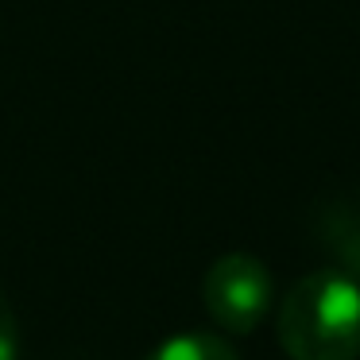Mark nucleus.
Listing matches in <instances>:
<instances>
[{
    "instance_id": "1",
    "label": "nucleus",
    "mask_w": 360,
    "mask_h": 360,
    "mask_svg": "<svg viewBox=\"0 0 360 360\" xmlns=\"http://www.w3.org/2000/svg\"><path fill=\"white\" fill-rule=\"evenodd\" d=\"M279 345L290 360H360V279L310 271L279 302Z\"/></svg>"
},
{
    "instance_id": "2",
    "label": "nucleus",
    "mask_w": 360,
    "mask_h": 360,
    "mask_svg": "<svg viewBox=\"0 0 360 360\" xmlns=\"http://www.w3.org/2000/svg\"><path fill=\"white\" fill-rule=\"evenodd\" d=\"M202 298L210 318L229 333H252L275 310V279L252 252H225L205 271Z\"/></svg>"
},
{
    "instance_id": "3",
    "label": "nucleus",
    "mask_w": 360,
    "mask_h": 360,
    "mask_svg": "<svg viewBox=\"0 0 360 360\" xmlns=\"http://www.w3.org/2000/svg\"><path fill=\"white\" fill-rule=\"evenodd\" d=\"M143 360H240L229 341H217L213 333H174L163 337Z\"/></svg>"
},
{
    "instance_id": "4",
    "label": "nucleus",
    "mask_w": 360,
    "mask_h": 360,
    "mask_svg": "<svg viewBox=\"0 0 360 360\" xmlns=\"http://www.w3.org/2000/svg\"><path fill=\"white\" fill-rule=\"evenodd\" d=\"M0 360H20V326L4 295H0Z\"/></svg>"
}]
</instances>
